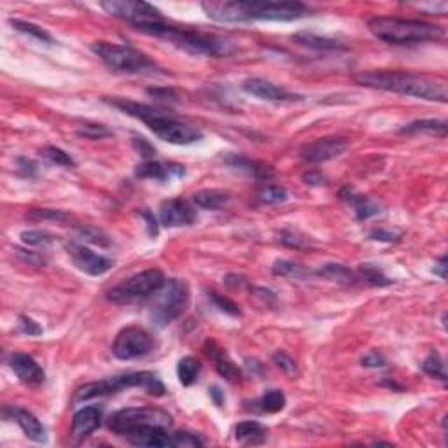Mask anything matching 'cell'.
<instances>
[{"mask_svg":"<svg viewBox=\"0 0 448 448\" xmlns=\"http://www.w3.org/2000/svg\"><path fill=\"white\" fill-rule=\"evenodd\" d=\"M210 396H212V400L216 401V405L217 407H221V405H223V394H221V389L219 387H212V389H210Z\"/></svg>","mask_w":448,"mask_h":448,"instance_id":"56","label":"cell"},{"mask_svg":"<svg viewBox=\"0 0 448 448\" xmlns=\"http://www.w3.org/2000/svg\"><path fill=\"white\" fill-rule=\"evenodd\" d=\"M303 181H305V184H308V186H326L327 184V179L324 177L320 172H315V170H310V172H306V174H303Z\"/></svg>","mask_w":448,"mask_h":448,"instance_id":"52","label":"cell"},{"mask_svg":"<svg viewBox=\"0 0 448 448\" xmlns=\"http://www.w3.org/2000/svg\"><path fill=\"white\" fill-rule=\"evenodd\" d=\"M383 386H387V387H391V389H396V391H403V386H400V383H396L393 380V382H391V379H386L383 380Z\"/></svg>","mask_w":448,"mask_h":448,"instance_id":"57","label":"cell"},{"mask_svg":"<svg viewBox=\"0 0 448 448\" xmlns=\"http://www.w3.org/2000/svg\"><path fill=\"white\" fill-rule=\"evenodd\" d=\"M448 125L442 119H417L401 128L403 135H435V137H447Z\"/></svg>","mask_w":448,"mask_h":448,"instance_id":"26","label":"cell"},{"mask_svg":"<svg viewBox=\"0 0 448 448\" xmlns=\"http://www.w3.org/2000/svg\"><path fill=\"white\" fill-rule=\"evenodd\" d=\"M203 440L198 435H193V433H175L172 435V447L175 448H191V447H202Z\"/></svg>","mask_w":448,"mask_h":448,"instance_id":"44","label":"cell"},{"mask_svg":"<svg viewBox=\"0 0 448 448\" xmlns=\"http://www.w3.org/2000/svg\"><path fill=\"white\" fill-rule=\"evenodd\" d=\"M435 275H438L440 278H443V280H445L447 278V256H442L438 259V263L435 264Z\"/></svg>","mask_w":448,"mask_h":448,"instance_id":"55","label":"cell"},{"mask_svg":"<svg viewBox=\"0 0 448 448\" xmlns=\"http://www.w3.org/2000/svg\"><path fill=\"white\" fill-rule=\"evenodd\" d=\"M100 7L111 16L128 21L139 32H146L147 28L163 23L160 11L140 0H107V2H100Z\"/></svg>","mask_w":448,"mask_h":448,"instance_id":"10","label":"cell"},{"mask_svg":"<svg viewBox=\"0 0 448 448\" xmlns=\"http://www.w3.org/2000/svg\"><path fill=\"white\" fill-rule=\"evenodd\" d=\"M368 28L379 41L394 46L419 44L438 41L445 35V28L421 20H405L394 16H375L368 20Z\"/></svg>","mask_w":448,"mask_h":448,"instance_id":"4","label":"cell"},{"mask_svg":"<svg viewBox=\"0 0 448 448\" xmlns=\"http://www.w3.org/2000/svg\"><path fill=\"white\" fill-rule=\"evenodd\" d=\"M165 280L167 278H165L163 271L151 268V270L132 275L125 282L112 287L105 298L114 305H132V303L144 301V299L151 298L165 284Z\"/></svg>","mask_w":448,"mask_h":448,"instance_id":"9","label":"cell"},{"mask_svg":"<svg viewBox=\"0 0 448 448\" xmlns=\"http://www.w3.org/2000/svg\"><path fill=\"white\" fill-rule=\"evenodd\" d=\"M102 417H104V408L91 405V407H84L77 410L72 417V428H70V438L76 443L84 442L90 438L102 424Z\"/></svg>","mask_w":448,"mask_h":448,"instance_id":"16","label":"cell"},{"mask_svg":"<svg viewBox=\"0 0 448 448\" xmlns=\"http://www.w3.org/2000/svg\"><path fill=\"white\" fill-rule=\"evenodd\" d=\"M271 271H273L277 277L296 278V280H301V278H306L312 275V271L306 270L305 266H301V264L294 263V261H287V259L275 261L273 266H271Z\"/></svg>","mask_w":448,"mask_h":448,"instance_id":"32","label":"cell"},{"mask_svg":"<svg viewBox=\"0 0 448 448\" xmlns=\"http://www.w3.org/2000/svg\"><path fill=\"white\" fill-rule=\"evenodd\" d=\"M16 165H18V172H20L23 177L34 179L39 175V163L37 161L30 160V158H18Z\"/></svg>","mask_w":448,"mask_h":448,"instance_id":"46","label":"cell"},{"mask_svg":"<svg viewBox=\"0 0 448 448\" xmlns=\"http://www.w3.org/2000/svg\"><path fill=\"white\" fill-rule=\"evenodd\" d=\"M292 41L303 48L313 49V51H344L345 46L337 39L320 37V35L312 34V32H299L292 35Z\"/></svg>","mask_w":448,"mask_h":448,"instance_id":"25","label":"cell"},{"mask_svg":"<svg viewBox=\"0 0 448 448\" xmlns=\"http://www.w3.org/2000/svg\"><path fill=\"white\" fill-rule=\"evenodd\" d=\"M229 193L223 191V189H202V191L195 193L193 196V202L198 207L207 210H219L224 205H228L229 202Z\"/></svg>","mask_w":448,"mask_h":448,"instance_id":"28","label":"cell"},{"mask_svg":"<svg viewBox=\"0 0 448 448\" xmlns=\"http://www.w3.org/2000/svg\"><path fill=\"white\" fill-rule=\"evenodd\" d=\"M361 362L366 368H386L387 366L386 358L382 354H379V352H369V354H366L362 358Z\"/></svg>","mask_w":448,"mask_h":448,"instance_id":"50","label":"cell"},{"mask_svg":"<svg viewBox=\"0 0 448 448\" xmlns=\"http://www.w3.org/2000/svg\"><path fill=\"white\" fill-rule=\"evenodd\" d=\"M348 139L345 137H324L305 144L299 151V156L306 163H324L334 158H340L348 149Z\"/></svg>","mask_w":448,"mask_h":448,"instance_id":"13","label":"cell"},{"mask_svg":"<svg viewBox=\"0 0 448 448\" xmlns=\"http://www.w3.org/2000/svg\"><path fill=\"white\" fill-rule=\"evenodd\" d=\"M285 403H287V400H285L282 391H268L259 400L254 401L252 410L261 412V414H278V412L284 410Z\"/></svg>","mask_w":448,"mask_h":448,"instance_id":"30","label":"cell"},{"mask_svg":"<svg viewBox=\"0 0 448 448\" xmlns=\"http://www.w3.org/2000/svg\"><path fill=\"white\" fill-rule=\"evenodd\" d=\"M133 147H135L137 153L142 154L146 160H153L154 154H156V149H154L144 137H135V139H133Z\"/></svg>","mask_w":448,"mask_h":448,"instance_id":"49","label":"cell"},{"mask_svg":"<svg viewBox=\"0 0 448 448\" xmlns=\"http://www.w3.org/2000/svg\"><path fill=\"white\" fill-rule=\"evenodd\" d=\"M21 242L27 243L32 247H49L51 243H55V240L58 236L51 235L48 231H41V229H30V231H23L20 235Z\"/></svg>","mask_w":448,"mask_h":448,"instance_id":"39","label":"cell"},{"mask_svg":"<svg viewBox=\"0 0 448 448\" xmlns=\"http://www.w3.org/2000/svg\"><path fill=\"white\" fill-rule=\"evenodd\" d=\"M9 23H11V27L16 28V30L21 32V34L30 35V37L37 39V41L46 42V44H53V37H51V35H49L48 32L44 30V28L37 27V25L28 23V21H21V20H11Z\"/></svg>","mask_w":448,"mask_h":448,"instance_id":"37","label":"cell"},{"mask_svg":"<svg viewBox=\"0 0 448 448\" xmlns=\"http://www.w3.org/2000/svg\"><path fill=\"white\" fill-rule=\"evenodd\" d=\"M287 189L282 188V186L268 184L264 188L259 189L257 193V200L261 203H266V205H277V203H284L287 200Z\"/></svg>","mask_w":448,"mask_h":448,"instance_id":"38","label":"cell"},{"mask_svg":"<svg viewBox=\"0 0 448 448\" xmlns=\"http://www.w3.org/2000/svg\"><path fill=\"white\" fill-rule=\"evenodd\" d=\"M354 79L361 86L391 91L403 97L440 102V104H445L448 100V83L443 77L407 72V70H368V72L358 74Z\"/></svg>","mask_w":448,"mask_h":448,"instance_id":"1","label":"cell"},{"mask_svg":"<svg viewBox=\"0 0 448 448\" xmlns=\"http://www.w3.org/2000/svg\"><path fill=\"white\" fill-rule=\"evenodd\" d=\"M112 107L119 109L125 114L142 121L154 135L160 140L175 146H189L203 139V132L196 126L188 125V123L179 121L170 112L161 111V109L153 107V105L140 104V102L126 100V98H116V100H107Z\"/></svg>","mask_w":448,"mask_h":448,"instance_id":"3","label":"cell"},{"mask_svg":"<svg viewBox=\"0 0 448 448\" xmlns=\"http://www.w3.org/2000/svg\"><path fill=\"white\" fill-rule=\"evenodd\" d=\"M123 438H126V442L135 447H172V435H168L167 428H161V426H146V428L133 429V431L126 433Z\"/></svg>","mask_w":448,"mask_h":448,"instance_id":"20","label":"cell"},{"mask_svg":"<svg viewBox=\"0 0 448 448\" xmlns=\"http://www.w3.org/2000/svg\"><path fill=\"white\" fill-rule=\"evenodd\" d=\"M16 254L21 257L23 261L30 264H44V257L39 256L37 252H32V250H23V249H16Z\"/></svg>","mask_w":448,"mask_h":448,"instance_id":"53","label":"cell"},{"mask_svg":"<svg viewBox=\"0 0 448 448\" xmlns=\"http://www.w3.org/2000/svg\"><path fill=\"white\" fill-rule=\"evenodd\" d=\"M67 252H69L72 263L76 264L81 271L91 275V277L105 275L112 266H114V261L102 256V254L93 252V250L88 249L83 243L70 242L69 245H67Z\"/></svg>","mask_w":448,"mask_h":448,"instance_id":"14","label":"cell"},{"mask_svg":"<svg viewBox=\"0 0 448 448\" xmlns=\"http://www.w3.org/2000/svg\"><path fill=\"white\" fill-rule=\"evenodd\" d=\"M20 331L28 334V337H37V334L42 333V327L35 320H32L30 317L20 315Z\"/></svg>","mask_w":448,"mask_h":448,"instance_id":"48","label":"cell"},{"mask_svg":"<svg viewBox=\"0 0 448 448\" xmlns=\"http://www.w3.org/2000/svg\"><path fill=\"white\" fill-rule=\"evenodd\" d=\"M133 387L144 389L147 394H151V396H163L165 394V386L161 383V380L158 379V375H154V373L151 372H137L111 376V379L100 380V382L84 383L83 387H79V389L76 391L72 403L79 405L84 403V401L95 400V398L111 396V394L119 393V391L133 389Z\"/></svg>","mask_w":448,"mask_h":448,"instance_id":"5","label":"cell"},{"mask_svg":"<svg viewBox=\"0 0 448 448\" xmlns=\"http://www.w3.org/2000/svg\"><path fill=\"white\" fill-rule=\"evenodd\" d=\"M77 133H79L81 137H84V139L100 140L104 139V137L111 135V130L105 128L104 125H97V123H84V125L79 126Z\"/></svg>","mask_w":448,"mask_h":448,"instance_id":"43","label":"cell"},{"mask_svg":"<svg viewBox=\"0 0 448 448\" xmlns=\"http://www.w3.org/2000/svg\"><path fill=\"white\" fill-rule=\"evenodd\" d=\"M268 429L256 421L240 422L235 428V440L242 445H261L266 442Z\"/></svg>","mask_w":448,"mask_h":448,"instance_id":"27","label":"cell"},{"mask_svg":"<svg viewBox=\"0 0 448 448\" xmlns=\"http://www.w3.org/2000/svg\"><path fill=\"white\" fill-rule=\"evenodd\" d=\"M140 214H142L144 219L147 221V228H149V235H151V236H156V235H158V221H156V217H154V214L149 212V210H147V209H144Z\"/></svg>","mask_w":448,"mask_h":448,"instance_id":"54","label":"cell"},{"mask_svg":"<svg viewBox=\"0 0 448 448\" xmlns=\"http://www.w3.org/2000/svg\"><path fill=\"white\" fill-rule=\"evenodd\" d=\"M369 238L372 240H379V242H398L401 238V235L394 231H387V229H375V231L369 233Z\"/></svg>","mask_w":448,"mask_h":448,"instance_id":"51","label":"cell"},{"mask_svg":"<svg viewBox=\"0 0 448 448\" xmlns=\"http://www.w3.org/2000/svg\"><path fill=\"white\" fill-rule=\"evenodd\" d=\"M340 198L352 207L355 217L361 221L369 219V217H375V216H379L380 212H382V205H380L376 200H373L372 196H368V195L355 193L352 188L341 189Z\"/></svg>","mask_w":448,"mask_h":448,"instance_id":"22","label":"cell"},{"mask_svg":"<svg viewBox=\"0 0 448 448\" xmlns=\"http://www.w3.org/2000/svg\"><path fill=\"white\" fill-rule=\"evenodd\" d=\"M146 426H161L168 429L172 426V417L160 408L135 407L116 412L109 421V429L118 436H125L126 433Z\"/></svg>","mask_w":448,"mask_h":448,"instance_id":"11","label":"cell"},{"mask_svg":"<svg viewBox=\"0 0 448 448\" xmlns=\"http://www.w3.org/2000/svg\"><path fill=\"white\" fill-rule=\"evenodd\" d=\"M7 365L13 369L14 375L18 376L25 386H41L46 380L44 369L41 368L37 361L32 355L23 354V352H13L7 355Z\"/></svg>","mask_w":448,"mask_h":448,"instance_id":"15","label":"cell"},{"mask_svg":"<svg viewBox=\"0 0 448 448\" xmlns=\"http://www.w3.org/2000/svg\"><path fill=\"white\" fill-rule=\"evenodd\" d=\"M91 51L112 70L118 74L139 76V74L158 72V65L139 49L132 46L111 44V42L98 41L91 44Z\"/></svg>","mask_w":448,"mask_h":448,"instance_id":"8","label":"cell"},{"mask_svg":"<svg viewBox=\"0 0 448 448\" xmlns=\"http://www.w3.org/2000/svg\"><path fill=\"white\" fill-rule=\"evenodd\" d=\"M273 362L287 375H296L298 373V366H296L294 359L291 355H287L285 352H275L273 354Z\"/></svg>","mask_w":448,"mask_h":448,"instance_id":"45","label":"cell"},{"mask_svg":"<svg viewBox=\"0 0 448 448\" xmlns=\"http://www.w3.org/2000/svg\"><path fill=\"white\" fill-rule=\"evenodd\" d=\"M200 372H202V365H200L198 359L191 358V355H186L179 361L177 365V376H179V382L182 386L189 387L198 380Z\"/></svg>","mask_w":448,"mask_h":448,"instance_id":"31","label":"cell"},{"mask_svg":"<svg viewBox=\"0 0 448 448\" xmlns=\"http://www.w3.org/2000/svg\"><path fill=\"white\" fill-rule=\"evenodd\" d=\"M203 351H205L207 358L212 359L214 368H216V372L219 373L223 379H226L231 383L242 382V372H240L238 366L231 361V358L226 354L223 347H219V345H217L214 340H207Z\"/></svg>","mask_w":448,"mask_h":448,"instance_id":"21","label":"cell"},{"mask_svg":"<svg viewBox=\"0 0 448 448\" xmlns=\"http://www.w3.org/2000/svg\"><path fill=\"white\" fill-rule=\"evenodd\" d=\"M153 338L146 330L130 326L118 333L112 344V354L121 361H132V359H139L149 354L153 351Z\"/></svg>","mask_w":448,"mask_h":448,"instance_id":"12","label":"cell"},{"mask_svg":"<svg viewBox=\"0 0 448 448\" xmlns=\"http://www.w3.org/2000/svg\"><path fill=\"white\" fill-rule=\"evenodd\" d=\"M196 221V210L191 203L182 198H172L161 203L160 207V223L167 228H181L189 226Z\"/></svg>","mask_w":448,"mask_h":448,"instance_id":"18","label":"cell"},{"mask_svg":"<svg viewBox=\"0 0 448 448\" xmlns=\"http://www.w3.org/2000/svg\"><path fill=\"white\" fill-rule=\"evenodd\" d=\"M42 156H44L49 163L58 165V167H74V165H76L70 154H67L65 151L55 146L46 147V149L42 151Z\"/></svg>","mask_w":448,"mask_h":448,"instance_id":"41","label":"cell"},{"mask_svg":"<svg viewBox=\"0 0 448 448\" xmlns=\"http://www.w3.org/2000/svg\"><path fill=\"white\" fill-rule=\"evenodd\" d=\"M154 299L149 308V320L154 327L161 330L188 310L191 301V292L188 284L181 278H168L165 284L154 292Z\"/></svg>","mask_w":448,"mask_h":448,"instance_id":"7","label":"cell"},{"mask_svg":"<svg viewBox=\"0 0 448 448\" xmlns=\"http://www.w3.org/2000/svg\"><path fill=\"white\" fill-rule=\"evenodd\" d=\"M209 299H212L214 305H216L217 308L221 310V312L228 313V315H233V317L242 315V310H240V306L236 305L235 301H231L229 298H226L224 294H219V292H216V291H209Z\"/></svg>","mask_w":448,"mask_h":448,"instance_id":"42","label":"cell"},{"mask_svg":"<svg viewBox=\"0 0 448 448\" xmlns=\"http://www.w3.org/2000/svg\"><path fill=\"white\" fill-rule=\"evenodd\" d=\"M207 16L219 23L243 21H294L310 14V9L299 2H245V0H221L203 2Z\"/></svg>","mask_w":448,"mask_h":448,"instance_id":"2","label":"cell"},{"mask_svg":"<svg viewBox=\"0 0 448 448\" xmlns=\"http://www.w3.org/2000/svg\"><path fill=\"white\" fill-rule=\"evenodd\" d=\"M147 95L158 102H177V93L172 88H149Z\"/></svg>","mask_w":448,"mask_h":448,"instance_id":"47","label":"cell"},{"mask_svg":"<svg viewBox=\"0 0 448 448\" xmlns=\"http://www.w3.org/2000/svg\"><path fill=\"white\" fill-rule=\"evenodd\" d=\"M77 238L83 240L84 243H91V245L98 247H111L112 238L104 231V229L97 228V226H81L77 229Z\"/></svg>","mask_w":448,"mask_h":448,"instance_id":"33","label":"cell"},{"mask_svg":"<svg viewBox=\"0 0 448 448\" xmlns=\"http://www.w3.org/2000/svg\"><path fill=\"white\" fill-rule=\"evenodd\" d=\"M27 219L30 221H53V223H58V224H67L72 221V216L63 210H55V209H32L30 212L27 214Z\"/></svg>","mask_w":448,"mask_h":448,"instance_id":"36","label":"cell"},{"mask_svg":"<svg viewBox=\"0 0 448 448\" xmlns=\"http://www.w3.org/2000/svg\"><path fill=\"white\" fill-rule=\"evenodd\" d=\"M144 34L165 39V41L177 46V48L186 49V51L189 53H195V55L229 56L233 51H235L231 42L224 41V39L217 37V35L184 30V28H177V27H172V25H167L165 21L163 23L156 25V27L147 28Z\"/></svg>","mask_w":448,"mask_h":448,"instance_id":"6","label":"cell"},{"mask_svg":"<svg viewBox=\"0 0 448 448\" xmlns=\"http://www.w3.org/2000/svg\"><path fill=\"white\" fill-rule=\"evenodd\" d=\"M4 417L11 419V421L16 422L21 428V431L25 433L28 440L35 443H44L46 442V429L41 424L37 417H35L32 412L25 410L21 407H7L4 410Z\"/></svg>","mask_w":448,"mask_h":448,"instance_id":"19","label":"cell"},{"mask_svg":"<svg viewBox=\"0 0 448 448\" xmlns=\"http://www.w3.org/2000/svg\"><path fill=\"white\" fill-rule=\"evenodd\" d=\"M278 240H280V243H284L285 247H291V249H296V250L308 249V247L312 245L310 238H306V236L299 235V233L296 231H291V229H284V231H280Z\"/></svg>","mask_w":448,"mask_h":448,"instance_id":"40","label":"cell"},{"mask_svg":"<svg viewBox=\"0 0 448 448\" xmlns=\"http://www.w3.org/2000/svg\"><path fill=\"white\" fill-rule=\"evenodd\" d=\"M358 277L373 287H383V285L393 284V280L387 278L386 273L375 264H361L358 270Z\"/></svg>","mask_w":448,"mask_h":448,"instance_id":"35","label":"cell"},{"mask_svg":"<svg viewBox=\"0 0 448 448\" xmlns=\"http://www.w3.org/2000/svg\"><path fill=\"white\" fill-rule=\"evenodd\" d=\"M319 277H324L327 278V280H333V282H338V284H344V285H354L358 284L359 277L355 271H352L351 268L344 266V264H324L323 268H319V270L315 271Z\"/></svg>","mask_w":448,"mask_h":448,"instance_id":"29","label":"cell"},{"mask_svg":"<svg viewBox=\"0 0 448 448\" xmlns=\"http://www.w3.org/2000/svg\"><path fill=\"white\" fill-rule=\"evenodd\" d=\"M422 369L424 373H428L433 379L440 380L442 383H447V368H445V361H443L442 354L438 351H433L428 358L422 362Z\"/></svg>","mask_w":448,"mask_h":448,"instance_id":"34","label":"cell"},{"mask_svg":"<svg viewBox=\"0 0 448 448\" xmlns=\"http://www.w3.org/2000/svg\"><path fill=\"white\" fill-rule=\"evenodd\" d=\"M226 163L229 165L231 168L240 172H245L247 175L250 177L257 179V181H270L273 177V168L270 165L263 163V161H257V160H250L247 156H238V154H233L226 160Z\"/></svg>","mask_w":448,"mask_h":448,"instance_id":"24","label":"cell"},{"mask_svg":"<svg viewBox=\"0 0 448 448\" xmlns=\"http://www.w3.org/2000/svg\"><path fill=\"white\" fill-rule=\"evenodd\" d=\"M243 91L252 97L259 98V100L266 102H296L301 100V95H296L287 91L285 88L277 86V84L270 83L266 79H261V77H250L245 79L242 84Z\"/></svg>","mask_w":448,"mask_h":448,"instance_id":"17","label":"cell"},{"mask_svg":"<svg viewBox=\"0 0 448 448\" xmlns=\"http://www.w3.org/2000/svg\"><path fill=\"white\" fill-rule=\"evenodd\" d=\"M135 175L140 179H153V181H167L170 179L172 175H184V167L181 165H165L160 163V161H154V160H146L142 163L137 165L135 168Z\"/></svg>","mask_w":448,"mask_h":448,"instance_id":"23","label":"cell"}]
</instances>
